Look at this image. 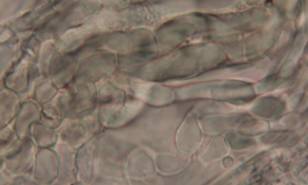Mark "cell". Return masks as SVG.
Segmentation results:
<instances>
[{
  "label": "cell",
  "instance_id": "3957f363",
  "mask_svg": "<svg viewBox=\"0 0 308 185\" xmlns=\"http://www.w3.org/2000/svg\"><path fill=\"white\" fill-rule=\"evenodd\" d=\"M282 132H273L264 135L262 137V141L267 144L273 143L281 139L283 137Z\"/></svg>",
  "mask_w": 308,
  "mask_h": 185
},
{
  "label": "cell",
  "instance_id": "7a4b0ae2",
  "mask_svg": "<svg viewBox=\"0 0 308 185\" xmlns=\"http://www.w3.org/2000/svg\"><path fill=\"white\" fill-rule=\"evenodd\" d=\"M226 137L230 146L236 149H243L254 145L255 143L252 139L238 137L232 133L227 134Z\"/></svg>",
  "mask_w": 308,
  "mask_h": 185
},
{
  "label": "cell",
  "instance_id": "6da1fadb",
  "mask_svg": "<svg viewBox=\"0 0 308 185\" xmlns=\"http://www.w3.org/2000/svg\"><path fill=\"white\" fill-rule=\"evenodd\" d=\"M135 93L140 99L155 105L168 103L173 99V92L160 85L149 82H140L135 88Z\"/></svg>",
  "mask_w": 308,
  "mask_h": 185
}]
</instances>
